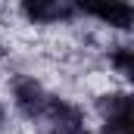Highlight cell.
Listing matches in <instances>:
<instances>
[{
    "instance_id": "obj_4",
    "label": "cell",
    "mask_w": 134,
    "mask_h": 134,
    "mask_svg": "<svg viewBox=\"0 0 134 134\" xmlns=\"http://www.w3.org/2000/svg\"><path fill=\"white\" fill-rule=\"evenodd\" d=\"M106 63H109V69H112L122 81H131V75H134V50H131V44H115V47H109V50H106Z\"/></svg>"
},
{
    "instance_id": "obj_2",
    "label": "cell",
    "mask_w": 134,
    "mask_h": 134,
    "mask_svg": "<svg viewBox=\"0 0 134 134\" xmlns=\"http://www.w3.org/2000/svg\"><path fill=\"white\" fill-rule=\"evenodd\" d=\"M75 13L106 25L109 31H131V0H75Z\"/></svg>"
},
{
    "instance_id": "obj_3",
    "label": "cell",
    "mask_w": 134,
    "mask_h": 134,
    "mask_svg": "<svg viewBox=\"0 0 134 134\" xmlns=\"http://www.w3.org/2000/svg\"><path fill=\"white\" fill-rule=\"evenodd\" d=\"M28 25H69L78 19L75 0H16Z\"/></svg>"
},
{
    "instance_id": "obj_1",
    "label": "cell",
    "mask_w": 134,
    "mask_h": 134,
    "mask_svg": "<svg viewBox=\"0 0 134 134\" xmlns=\"http://www.w3.org/2000/svg\"><path fill=\"white\" fill-rule=\"evenodd\" d=\"M9 97H13V109L25 122H41L47 100H50V91L34 75H13L9 78Z\"/></svg>"
},
{
    "instance_id": "obj_5",
    "label": "cell",
    "mask_w": 134,
    "mask_h": 134,
    "mask_svg": "<svg viewBox=\"0 0 134 134\" xmlns=\"http://www.w3.org/2000/svg\"><path fill=\"white\" fill-rule=\"evenodd\" d=\"M3 128H6V106L0 103V131H3Z\"/></svg>"
}]
</instances>
